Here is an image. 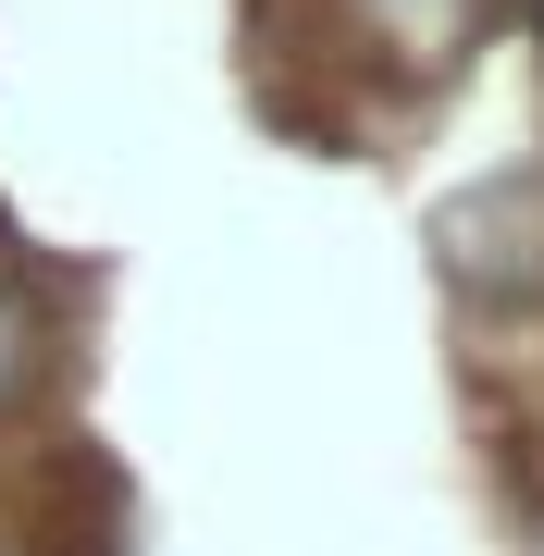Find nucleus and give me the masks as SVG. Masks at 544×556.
Instances as JSON below:
<instances>
[{"label": "nucleus", "mask_w": 544, "mask_h": 556, "mask_svg": "<svg viewBox=\"0 0 544 556\" xmlns=\"http://www.w3.org/2000/svg\"><path fill=\"white\" fill-rule=\"evenodd\" d=\"M433 248L470 298H544V186L520 174H483L433 211Z\"/></svg>", "instance_id": "1"}, {"label": "nucleus", "mask_w": 544, "mask_h": 556, "mask_svg": "<svg viewBox=\"0 0 544 556\" xmlns=\"http://www.w3.org/2000/svg\"><path fill=\"white\" fill-rule=\"evenodd\" d=\"M371 13H383V38H396L408 62H445V50L470 38V13H483V0H371Z\"/></svg>", "instance_id": "2"}, {"label": "nucleus", "mask_w": 544, "mask_h": 556, "mask_svg": "<svg viewBox=\"0 0 544 556\" xmlns=\"http://www.w3.org/2000/svg\"><path fill=\"white\" fill-rule=\"evenodd\" d=\"M13 371H25V321H13V298H0V396H13Z\"/></svg>", "instance_id": "3"}]
</instances>
